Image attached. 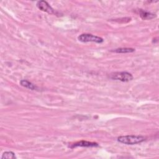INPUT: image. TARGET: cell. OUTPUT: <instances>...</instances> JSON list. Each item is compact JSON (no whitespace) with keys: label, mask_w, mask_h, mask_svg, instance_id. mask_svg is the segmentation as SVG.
I'll return each instance as SVG.
<instances>
[{"label":"cell","mask_w":159,"mask_h":159,"mask_svg":"<svg viewBox=\"0 0 159 159\" xmlns=\"http://www.w3.org/2000/svg\"><path fill=\"white\" fill-rule=\"evenodd\" d=\"M117 141L125 145H135L143 142L146 140V137L142 135H122L117 137Z\"/></svg>","instance_id":"6da1fadb"},{"label":"cell","mask_w":159,"mask_h":159,"mask_svg":"<svg viewBox=\"0 0 159 159\" xmlns=\"http://www.w3.org/2000/svg\"><path fill=\"white\" fill-rule=\"evenodd\" d=\"M109 78L112 80L120 81L122 82H128L133 80V76L131 73L127 71L114 72L109 75Z\"/></svg>","instance_id":"7a4b0ae2"},{"label":"cell","mask_w":159,"mask_h":159,"mask_svg":"<svg viewBox=\"0 0 159 159\" xmlns=\"http://www.w3.org/2000/svg\"><path fill=\"white\" fill-rule=\"evenodd\" d=\"M79 41L81 42H95L97 43H102L104 40L102 38L91 34H82L78 37Z\"/></svg>","instance_id":"3957f363"},{"label":"cell","mask_w":159,"mask_h":159,"mask_svg":"<svg viewBox=\"0 0 159 159\" xmlns=\"http://www.w3.org/2000/svg\"><path fill=\"white\" fill-rule=\"evenodd\" d=\"M37 7L41 11L46 12L50 14H55V11L45 1H39L36 4Z\"/></svg>","instance_id":"277c9868"},{"label":"cell","mask_w":159,"mask_h":159,"mask_svg":"<svg viewBox=\"0 0 159 159\" xmlns=\"http://www.w3.org/2000/svg\"><path fill=\"white\" fill-rule=\"evenodd\" d=\"M99 145L96 142H89L86 140H81L78 142H76L73 144H72L71 146H70L71 148L76 147H98Z\"/></svg>","instance_id":"5b68a950"},{"label":"cell","mask_w":159,"mask_h":159,"mask_svg":"<svg viewBox=\"0 0 159 159\" xmlns=\"http://www.w3.org/2000/svg\"><path fill=\"white\" fill-rule=\"evenodd\" d=\"M139 14L140 17L144 20H149V19H153L156 17V15L155 14H153L152 12H148V11H145L143 9H139Z\"/></svg>","instance_id":"8992f818"},{"label":"cell","mask_w":159,"mask_h":159,"mask_svg":"<svg viewBox=\"0 0 159 159\" xmlns=\"http://www.w3.org/2000/svg\"><path fill=\"white\" fill-rule=\"evenodd\" d=\"M20 84L22 86L26 88L27 89H29L30 90H37V87L35 84H34L33 83H32L31 82H30L26 80H20Z\"/></svg>","instance_id":"52a82bcc"},{"label":"cell","mask_w":159,"mask_h":159,"mask_svg":"<svg viewBox=\"0 0 159 159\" xmlns=\"http://www.w3.org/2000/svg\"><path fill=\"white\" fill-rule=\"evenodd\" d=\"M135 51V49L133 48H127V47H122L118 48L111 50L112 52L117 53H132Z\"/></svg>","instance_id":"ba28073f"},{"label":"cell","mask_w":159,"mask_h":159,"mask_svg":"<svg viewBox=\"0 0 159 159\" xmlns=\"http://www.w3.org/2000/svg\"><path fill=\"white\" fill-rule=\"evenodd\" d=\"M16 158H17V157L15 153L11 151L4 152L1 156V159H16Z\"/></svg>","instance_id":"9c48e42d"}]
</instances>
